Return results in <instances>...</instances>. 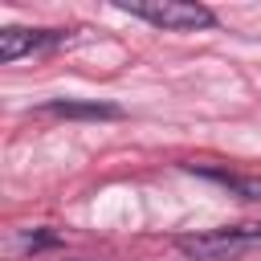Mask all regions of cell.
Masks as SVG:
<instances>
[{"label": "cell", "instance_id": "cell-1", "mask_svg": "<svg viewBox=\"0 0 261 261\" xmlns=\"http://www.w3.org/2000/svg\"><path fill=\"white\" fill-rule=\"evenodd\" d=\"M118 8L135 20L163 29V33H196V29L216 24V12L196 0H118Z\"/></svg>", "mask_w": 261, "mask_h": 261}, {"label": "cell", "instance_id": "cell-2", "mask_svg": "<svg viewBox=\"0 0 261 261\" xmlns=\"http://www.w3.org/2000/svg\"><path fill=\"white\" fill-rule=\"evenodd\" d=\"M261 245V224H232V228H208V232H184L175 237V249L192 261H232Z\"/></svg>", "mask_w": 261, "mask_h": 261}, {"label": "cell", "instance_id": "cell-3", "mask_svg": "<svg viewBox=\"0 0 261 261\" xmlns=\"http://www.w3.org/2000/svg\"><path fill=\"white\" fill-rule=\"evenodd\" d=\"M69 33L65 29H24V24H4L0 29V61L12 65L29 53H49L57 45H65Z\"/></svg>", "mask_w": 261, "mask_h": 261}, {"label": "cell", "instance_id": "cell-4", "mask_svg": "<svg viewBox=\"0 0 261 261\" xmlns=\"http://www.w3.org/2000/svg\"><path fill=\"white\" fill-rule=\"evenodd\" d=\"M41 114H53V118H122V110L114 102H82V98H53L41 106Z\"/></svg>", "mask_w": 261, "mask_h": 261}, {"label": "cell", "instance_id": "cell-5", "mask_svg": "<svg viewBox=\"0 0 261 261\" xmlns=\"http://www.w3.org/2000/svg\"><path fill=\"white\" fill-rule=\"evenodd\" d=\"M188 171L220 184V188H232L241 200H261V175H241V171H224V167H204V163H184Z\"/></svg>", "mask_w": 261, "mask_h": 261}, {"label": "cell", "instance_id": "cell-6", "mask_svg": "<svg viewBox=\"0 0 261 261\" xmlns=\"http://www.w3.org/2000/svg\"><path fill=\"white\" fill-rule=\"evenodd\" d=\"M61 245V232H53V228H33V232H24L20 241H16V253H45V249H57Z\"/></svg>", "mask_w": 261, "mask_h": 261}]
</instances>
